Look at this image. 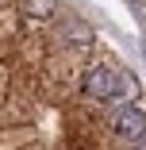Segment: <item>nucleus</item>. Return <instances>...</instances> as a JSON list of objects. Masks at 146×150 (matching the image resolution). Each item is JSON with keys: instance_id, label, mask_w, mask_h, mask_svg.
Masks as SVG:
<instances>
[{"instance_id": "nucleus-1", "label": "nucleus", "mask_w": 146, "mask_h": 150, "mask_svg": "<svg viewBox=\"0 0 146 150\" xmlns=\"http://www.w3.org/2000/svg\"><path fill=\"white\" fill-rule=\"evenodd\" d=\"M111 131L127 139V142H142L146 139V112L138 104H123V108H115L111 115Z\"/></svg>"}, {"instance_id": "nucleus-2", "label": "nucleus", "mask_w": 146, "mask_h": 150, "mask_svg": "<svg viewBox=\"0 0 146 150\" xmlns=\"http://www.w3.org/2000/svg\"><path fill=\"white\" fill-rule=\"evenodd\" d=\"M115 77H119V69H111V66H89L81 88H85V96H92V100H111Z\"/></svg>"}, {"instance_id": "nucleus-3", "label": "nucleus", "mask_w": 146, "mask_h": 150, "mask_svg": "<svg viewBox=\"0 0 146 150\" xmlns=\"http://www.w3.org/2000/svg\"><path fill=\"white\" fill-rule=\"evenodd\" d=\"M19 12L27 16V23H46L58 16V0H19Z\"/></svg>"}, {"instance_id": "nucleus-4", "label": "nucleus", "mask_w": 146, "mask_h": 150, "mask_svg": "<svg viewBox=\"0 0 146 150\" xmlns=\"http://www.w3.org/2000/svg\"><path fill=\"white\" fill-rule=\"evenodd\" d=\"M62 39L73 42V46H92V42H96V31H92L89 23H81V19H69V23L62 27Z\"/></svg>"}, {"instance_id": "nucleus-5", "label": "nucleus", "mask_w": 146, "mask_h": 150, "mask_svg": "<svg viewBox=\"0 0 146 150\" xmlns=\"http://www.w3.org/2000/svg\"><path fill=\"white\" fill-rule=\"evenodd\" d=\"M135 96H138V77L135 73H119V77H115V93H111V100L115 104H135Z\"/></svg>"}]
</instances>
